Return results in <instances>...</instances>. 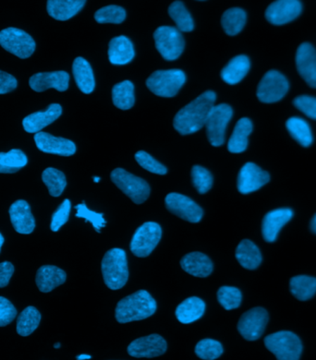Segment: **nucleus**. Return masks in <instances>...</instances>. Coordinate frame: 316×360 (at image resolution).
Returning a JSON list of instances; mask_svg holds the SVG:
<instances>
[{
  "label": "nucleus",
  "mask_w": 316,
  "mask_h": 360,
  "mask_svg": "<svg viewBox=\"0 0 316 360\" xmlns=\"http://www.w3.org/2000/svg\"><path fill=\"white\" fill-rule=\"evenodd\" d=\"M181 266L186 273L196 277H208L214 269L210 258L201 252H191L183 257Z\"/></svg>",
  "instance_id": "25"
},
{
  "label": "nucleus",
  "mask_w": 316,
  "mask_h": 360,
  "mask_svg": "<svg viewBox=\"0 0 316 360\" xmlns=\"http://www.w3.org/2000/svg\"><path fill=\"white\" fill-rule=\"evenodd\" d=\"M27 163V156L22 150L13 149L8 153H0V174L16 173Z\"/></svg>",
  "instance_id": "35"
},
{
  "label": "nucleus",
  "mask_w": 316,
  "mask_h": 360,
  "mask_svg": "<svg viewBox=\"0 0 316 360\" xmlns=\"http://www.w3.org/2000/svg\"><path fill=\"white\" fill-rule=\"evenodd\" d=\"M84 0H49L46 10L49 16L65 22L75 17L84 7Z\"/></svg>",
  "instance_id": "26"
},
{
  "label": "nucleus",
  "mask_w": 316,
  "mask_h": 360,
  "mask_svg": "<svg viewBox=\"0 0 316 360\" xmlns=\"http://www.w3.org/2000/svg\"><path fill=\"white\" fill-rule=\"evenodd\" d=\"M70 75L66 72H39L29 79L32 90L41 93L53 88L58 91H65L69 88Z\"/></svg>",
  "instance_id": "19"
},
{
  "label": "nucleus",
  "mask_w": 316,
  "mask_h": 360,
  "mask_svg": "<svg viewBox=\"0 0 316 360\" xmlns=\"http://www.w3.org/2000/svg\"><path fill=\"white\" fill-rule=\"evenodd\" d=\"M293 212L291 209L282 208L267 212L263 219L262 233L264 240L274 242L282 227L291 221Z\"/></svg>",
  "instance_id": "21"
},
{
  "label": "nucleus",
  "mask_w": 316,
  "mask_h": 360,
  "mask_svg": "<svg viewBox=\"0 0 316 360\" xmlns=\"http://www.w3.org/2000/svg\"><path fill=\"white\" fill-rule=\"evenodd\" d=\"M215 100L217 94L213 91H206L200 94L177 113L173 120L174 128L182 135L193 134L200 131L206 126Z\"/></svg>",
  "instance_id": "1"
},
{
  "label": "nucleus",
  "mask_w": 316,
  "mask_h": 360,
  "mask_svg": "<svg viewBox=\"0 0 316 360\" xmlns=\"http://www.w3.org/2000/svg\"><path fill=\"white\" fill-rule=\"evenodd\" d=\"M295 108L303 112L305 116L316 120V98L309 96H300L293 100Z\"/></svg>",
  "instance_id": "47"
},
{
  "label": "nucleus",
  "mask_w": 316,
  "mask_h": 360,
  "mask_svg": "<svg viewBox=\"0 0 316 360\" xmlns=\"http://www.w3.org/2000/svg\"><path fill=\"white\" fill-rule=\"evenodd\" d=\"M66 278L67 274L63 270L53 265H45L38 269L35 283L41 292L49 293L64 284Z\"/></svg>",
  "instance_id": "24"
},
{
  "label": "nucleus",
  "mask_w": 316,
  "mask_h": 360,
  "mask_svg": "<svg viewBox=\"0 0 316 360\" xmlns=\"http://www.w3.org/2000/svg\"><path fill=\"white\" fill-rule=\"evenodd\" d=\"M34 141L41 152L61 156H72L76 152L73 141L61 137H55L46 132H38L34 135Z\"/></svg>",
  "instance_id": "18"
},
{
  "label": "nucleus",
  "mask_w": 316,
  "mask_h": 360,
  "mask_svg": "<svg viewBox=\"0 0 316 360\" xmlns=\"http://www.w3.org/2000/svg\"><path fill=\"white\" fill-rule=\"evenodd\" d=\"M4 237H3L1 233H0V252H1V248L3 246V244H4Z\"/></svg>",
  "instance_id": "53"
},
{
  "label": "nucleus",
  "mask_w": 316,
  "mask_h": 360,
  "mask_svg": "<svg viewBox=\"0 0 316 360\" xmlns=\"http://www.w3.org/2000/svg\"><path fill=\"white\" fill-rule=\"evenodd\" d=\"M156 49L164 60H177L184 50L185 42L182 32L171 26H161L153 34Z\"/></svg>",
  "instance_id": "7"
},
{
  "label": "nucleus",
  "mask_w": 316,
  "mask_h": 360,
  "mask_svg": "<svg viewBox=\"0 0 316 360\" xmlns=\"http://www.w3.org/2000/svg\"><path fill=\"white\" fill-rule=\"evenodd\" d=\"M42 180L49 188L50 195L60 197L67 186L66 176L61 171L49 167L44 170Z\"/></svg>",
  "instance_id": "39"
},
{
  "label": "nucleus",
  "mask_w": 316,
  "mask_h": 360,
  "mask_svg": "<svg viewBox=\"0 0 316 360\" xmlns=\"http://www.w3.org/2000/svg\"><path fill=\"white\" fill-rule=\"evenodd\" d=\"M11 224L19 234L29 235L34 232L35 219L30 205L26 200H19L11 205L10 210Z\"/></svg>",
  "instance_id": "20"
},
{
  "label": "nucleus",
  "mask_w": 316,
  "mask_h": 360,
  "mask_svg": "<svg viewBox=\"0 0 316 360\" xmlns=\"http://www.w3.org/2000/svg\"><path fill=\"white\" fill-rule=\"evenodd\" d=\"M286 128L291 137L303 147H309L312 143L311 128L305 120L299 117H289Z\"/></svg>",
  "instance_id": "33"
},
{
  "label": "nucleus",
  "mask_w": 316,
  "mask_h": 360,
  "mask_svg": "<svg viewBox=\"0 0 316 360\" xmlns=\"http://www.w3.org/2000/svg\"><path fill=\"white\" fill-rule=\"evenodd\" d=\"M54 347L55 348H60L61 347V344L60 343H56L54 345Z\"/></svg>",
  "instance_id": "55"
},
{
  "label": "nucleus",
  "mask_w": 316,
  "mask_h": 360,
  "mask_svg": "<svg viewBox=\"0 0 316 360\" xmlns=\"http://www.w3.org/2000/svg\"><path fill=\"white\" fill-rule=\"evenodd\" d=\"M13 264L10 262H0V288H5L10 283L14 274Z\"/></svg>",
  "instance_id": "50"
},
{
  "label": "nucleus",
  "mask_w": 316,
  "mask_h": 360,
  "mask_svg": "<svg viewBox=\"0 0 316 360\" xmlns=\"http://www.w3.org/2000/svg\"><path fill=\"white\" fill-rule=\"evenodd\" d=\"M198 358L203 360H215L223 354V347L220 342L213 339H203L196 347Z\"/></svg>",
  "instance_id": "42"
},
{
  "label": "nucleus",
  "mask_w": 316,
  "mask_h": 360,
  "mask_svg": "<svg viewBox=\"0 0 316 360\" xmlns=\"http://www.w3.org/2000/svg\"><path fill=\"white\" fill-rule=\"evenodd\" d=\"M168 211L190 223H199L203 218V209L187 196L170 193L165 199Z\"/></svg>",
  "instance_id": "12"
},
{
  "label": "nucleus",
  "mask_w": 316,
  "mask_h": 360,
  "mask_svg": "<svg viewBox=\"0 0 316 360\" xmlns=\"http://www.w3.org/2000/svg\"><path fill=\"white\" fill-rule=\"evenodd\" d=\"M112 101L121 110H129L134 105V85L132 82L123 81L112 89Z\"/></svg>",
  "instance_id": "32"
},
{
  "label": "nucleus",
  "mask_w": 316,
  "mask_h": 360,
  "mask_svg": "<svg viewBox=\"0 0 316 360\" xmlns=\"http://www.w3.org/2000/svg\"><path fill=\"white\" fill-rule=\"evenodd\" d=\"M134 47L128 37L120 35L114 37L108 46V58L111 64L126 65L134 60Z\"/></svg>",
  "instance_id": "23"
},
{
  "label": "nucleus",
  "mask_w": 316,
  "mask_h": 360,
  "mask_svg": "<svg viewBox=\"0 0 316 360\" xmlns=\"http://www.w3.org/2000/svg\"><path fill=\"white\" fill-rule=\"evenodd\" d=\"M217 300L224 309L232 311L241 306V292L233 286H222L217 292Z\"/></svg>",
  "instance_id": "41"
},
{
  "label": "nucleus",
  "mask_w": 316,
  "mask_h": 360,
  "mask_svg": "<svg viewBox=\"0 0 316 360\" xmlns=\"http://www.w3.org/2000/svg\"><path fill=\"white\" fill-rule=\"evenodd\" d=\"M110 176L112 182L136 205H141L148 199L151 190L146 180L127 172L123 168H116L112 171Z\"/></svg>",
  "instance_id": "6"
},
{
  "label": "nucleus",
  "mask_w": 316,
  "mask_h": 360,
  "mask_svg": "<svg viewBox=\"0 0 316 360\" xmlns=\"http://www.w3.org/2000/svg\"><path fill=\"white\" fill-rule=\"evenodd\" d=\"M18 82L15 77L0 70V94H6L15 90Z\"/></svg>",
  "instance_id": "49"
},
{
  "label": "nucleus",
  "mask_w": 316,
  "mask_h": 360,
  "mask_svg": "<svg viewBox=\"0 0 316 360\" xmlns=\"http://www.w3.org/2000/svg\"><path fill=\"white\" fill-rule=\"evenodd\" d=\"M0 46L16 57L25 60L34 54L37 44L27 32L10 27L0 32Z\"/></svg>",
  "instance_id": "8"
},
{
  "label": "nucleus",
  "mask_w": 316,
  "mask_h": 360,
  "mask_svg": "<svg viewBox=\"0 0 316 360\" xmlns=\"http://www.w3.org/2000/svg\"><path fill=\"white\" fill-rule=\"evenodd\" d=\"M61 105L52 104L45 111L35 112L25 117L23 120V129L28 134H38L44 128L57 120L61 116Z\"/></svg>",
  "instance_id": "22"
},
{
  "label": "nucleus",
  "mask_w": 316,
  "mask_h": 360,
  "mask_svg": "<svg viewBox=\"0 0 316 360\" xmlns=\"http://www.w3.org/2000/svg\"><path fill=\"white\" fill-rule=\"evenodd\" d=\"M310 226H311L312 231L316 234V214L312 217Z\"/></svg>",
  "instance_id": "51"
},
{
  "label": "nucleus",
  "mask_w": 316,
  "mask_h": 360,
  "mask_svg": "<svg viewBox=\"0 0 316 360\" xmlns=\"http://www.w3.org/2000/svg\"><path fill=\"white\" fill-rule=\"evenodd\" d=\"M303 5L298 0H277L268 6L265 19L274 25H283L299 17Z\"/></svg>",
  "instance_id": "14"
},
{
  "label": "nucleus",
  "mask_w": 316,
  "mask_h": 360,
  "mask_svg": "<svg viewBox=\"0 0 316 360\" xmlns=\"http://www.w3.org/2000/svg\"><path fill=\"white\" fill-rule=\"evenodd\" d=\"M94 181L96 182V183L99 182L100 181V178H99V176H94Z\"/></svg>",
  "instance_id": "54"
},
{
  "label": "nucleus",
  "mask_w": 316,
  "mask_h": 360,
  "mask_svg": "<svg viewBox=\"0 0 316 360\" xmlns=\"http://www.w3.org/2000/svg\"><path fill=\"white\" fill-rule=\"evenodd\" d=\"M156 302L146 290H139L124 297L116 307L115 316L120 323L141 321L151 317L156 311Z\"/></svg>",
  "instance_id": "2"
},
{
  "label": "nucleus",
  "mask_w": 316,
  "mask_h": 360,
  "mask_svg": "<svg viewBox=\"0 0 316 360\" xmlns=\"http://www.w3.org/2000/svg\"><path fill=\"white\" fill-rule=\"evenodd\" d=\"M191 179H193L194 188L200 194H205L211 190L213 176L206 168L194 165L191 169Z\"/></svg>",
  "instance_id": "43"
},
{
  "label": "nucleus",
  "mask_w": 316,
  "mask_h": 360,
  "mask_svg": "<svg viewBox=\"0 0 316 360\" xmlns=\"http://www.w3.org/2000/svg\"><path fill=\"white\" fill-rule=\"evenodd\" d=\"M168 14L175 22L179 32H189L194 30V22L190 13L186 10L182 1H175L168 8Z\"/></svg>",
  "instance_id": "38"
},
{
  "label": "nucleus",
  "mask_w": 316,
  "mask_h": 360,
  "mask_svg": "<svg viewBox=\"0 0 316 360\" xmlns=\"http://www.w3.org/2000/svg\"><path fill=\"white\" fill-rule=\"evenodd\" d=\"M232 116L233 110L229 105L220 104L213 108L206 123V134L212 146L220 147L225 143L227 126Z\"/></svg>",
  "instance_id": "11"
},
{
  "label": "nucleus",
  "mask_w": 316,
  "mask_h": 360,
  "mask_svg": "<svg viewBox=\"0 0 316 360\" xmlns=\"http://www.w3.org/2000/svg\"><path fill=\"white\" fill-rule=\"evenodd\" d=\"M135 160L144 169L156 174V175H166L168 172L167 167L165 165L159 163L158 161H156L155 158L144 150H139L136 153Z\"/></svg>",
  "instance_id": "44"
},
{
  "label": "nucleus",
  "mask_w": 316,
  "mask_h": 360,
  "mask_svg": "<svg viewBox=\"0 0 316 360\" xmlns=\"http://www.w3.org/2000/svg\"><path fill=\"white\" fill-rule=\"evenodd\" d=\"M70 208H72V203L68 199L64 200V202L58 206L57 210L52 215L50 229H51L53 232H58L68 222L70 217Z\"/></svg>",
  "instance_id": "46"
},
{
  "label": "nucleus",
  "mask_w": 316,
  "mask_h": 360,
  "mask_svg": "<svg viewBox=\"0 0 316 360\" xmlns=\"http://www.w3.org/2000/svg\"><path fill=\"white\" fill-rule=\"evenodd\" d=\"M291 294L297 300L305 301L312 299L316 293V278L308 276L292 277L289 282Z\"/></svg>",
  "instance_id": "34"
},
{
  "label": "nucleus",
  "mask_w": 316,
  "mask_h": 360,
  "mask_svg": "<svg viewBox=\"0 0 316 360\" xmlns=\"http://www.w3.org/2000/svg\"><path fill=\"white\" fill-rule=\"evenodd\" d=\"M252 121L247 117H242L236 124L234 131L227 143V150L232 153L244 152L248 146V137L252 134Z\"/></svg>",
  "instance_id": "30"
},
{
  "label": "nucleus",
  "mask_w": 316,
  "mask_h": 360,
  "mask_svg": "<svg viewBox=\"0 0 316 360\" xmlns=\"http://www.w3.org/2000/svg\"><path fill=\"white\" fill-rule=\"evenodd\" d=\"M167 347V342L162 336L151 335L132 342L128 347V353L134 358H156L163 355Z\"/></svg>",
  "instance_id": "15"
},
{
  "label": "nucleus",
  "mask_w": 316,
  "mask_h": 360,
  "mask_svg": "<svg viewBox=\"0 0 316 360\" xmlns=\"http://www.w3.org/2000/svg\"><path fill=\"white\" fill-rule=\"evenodd\" d=\"M206 311V303L199 297L186 299L176 309V317L183 324H189L199 320Z\"/></svg>",
  "instance_id": "28"
},
{
  "label": "nucleus",
  "mask_w": 316,
  "mask_h": 360,
  "mask_svg": "<svg viewBox=\"0 0 316 360\" xmlns=\"http://www.w3.org/2000/svg\"><path fill=\"white\" fill-rule=\"evenodd\" d=\"M186 82L185 73L181 70H156L147 79L146 86L161 97L175 96Z\"/></svg>",
  "instance_id": "5"
},
{
  "label": "nucleus",
  "mask_w": 316,
  "mask_h": 360,
  "mask_svg": "<svg viewBox=\"0 0 316 360\" xmlns=\"http://www.w3.org/2000/svg\"><path fill=\"white\" fill-rule=\"evenodd\" d=\"M101 268L105 284L112 290L122 288L128 281V264L123 250L115 248L108 250L103 258Z\"/></svg>",
  "instance_id": "3"
},
{
  "label": "nucleus",
  "mask_w": 316,
  "mask_h": 360,
  "mask_svg": "<svg viewBox=\"0 0 316 360\" xmlns=\"http://www.w3.org/2000/svg\"><path fill=\"white\" fill-rule=\"evenodd\" d=\"M41 314L34 307L29 306L23 309L17 320L16 330L20 336L31 335L39 326Z\"/></svg>",
  "instance_id": "36"
},
{
  "label": "nucleus",
  "mask_w": 316,
  "mask_h": 360,
  "mask_svg": "<svg viewBox=\"0 0 316 360\" xmlns=\"http://www.w3.org/2000/svg\"><path fill=\"white\" fill-rule=\"evenodd\" d=\"M250 67L249 58L244 55L237 56L224 68L221 72V78L227 84H237L249 72Z\"/></svg>",
  "instance_id": "29"
},
{
  "label": "nucleus",
  "mask_w": 316,
  "mask_h": 360,
  "mask_svg": "<svg viewBox=\"0 0 316 360\" xmlns=\"http://www.w3.org/2000/svg\"><path fill=\"white\" fill-rule=\"evenodd\" d=\"M236 259L247 270H255L262 262L261 252L253 242L244 240L236 249Z\"/></svg>",
  "instance_id": "31"
},
{
  "label": "nucleus",
  "mask_w": 316,
  "mask_h": 360,
  "mask_svg": "<svg viewBox=\"0 0 316 360\" xmlns=\"http://www.w3.org/2000/svg\"><path fill=\"white\" fill-rule=\"evenodd\" d=\"M246 20V13L244 10L240 8H232L224 13L221 23L226 34L234 37L242 31Z\"/></svg>",
  "instance_id": "37"
},
{
  "label": "nucleus",
  "mask_w": 316,
  "mask_h": 360,
  "mask_svg": "<svg viewBox=\"0 0 316 360\" xmlns=\"http://www.w3.org/2000/svg\"><path fill=\"white\" fill-rule=\"evenodd\" d=\"M162 237L161 226L153 222L144 223L136 230L131 241V250L136 257L146 258L158 246Z\"/></svg>",
  "instance_id": "9"
},
{
  "label": "nucleus",
  "mask_w": 316,
  "mask_h": 360,
  "mask_svg": "<svg viewBox=\"0 0 316 360\" xmlns=\"http://www.w3.org/2000/svg\"><path fill=\"white\" fill-rule=\"evenodd\" d=\"M94 19L99 23H114L120 25L126 19V11L120 6L110 5L100 8L94 14Z\"/></svg>",
  "instance_id": "40"
},
{
  "label": "nucleus",
  "mask_w": 316,
  "mask_h": 360,
  "mask_svg": "<svg viewBox=\"0 0 316 360\" xmlns=\"http://www.w3.org/2000/svg\"><path fill=\"white\" fill-rule=\"evenodd\" d=\"M75 209L77 211L76 217L84 218L87 222H90L97 232L100 233V230H101L102 227L106 226V223L103 214L89 210L84 203L77 205Z\"/></svg>",
  "instance_id": "45"
},
{
  "label": "nucleus",
  "mask_w": 316,
  "mask_h": 360,
  "mask_svg": "<svg viewBox=\"0 0 316 360\" xmlns=\"http://www.w3.org/2000/svg\"><path fill=\"white\" fill-rule=\"evenodd\" d=\"M91 356L89 355H80L77 356V360H88L91 359Z\"/></svg>",
  "instance_id": "52"
},
{
  "label": "nucleus",
  "mask_w": 316,
  "mask_h": 360,
  "mask_svg": "<svg viewBox=\"0 0 316 360\" xmlns=\"http://www.w3.org/2000/svg\"><path fill=\"white\" fill-rule=\"evenodd\" d=\"M265 345L277 360H299L303 345L295 333L282 330L265 338Z\"/></svg>",
  "instance_id": "4"
},
{
  "label": "nucleus",
  "mask_w": 316,
  "mask_h": 360,
  "mask_svg": "<svg viewBox=\"0 0 316 360\" xmlns=\"http://www.w3.org/2000/svg\"><path fill=\"white\" fill-rule=\"evenodd\" d=\"M17 316V309L10 300L0 297V327L8 326L13 323Z\"/></svg>",
  "instance_id": "48"
},
{
  "label": "nucleus",
  "mask_w": 316,
  "mask_h": 360,
  "mask_svg": "<svg viewBox=\"0 0 316 360\" xmlns=\"http://www.w3.org/2000/svg\"><path fill=\"white\" fill-rule=\"evenodd\" d=\"M268 321L267 311L263 308H255L245 312L238 323V330L248 341H255L261 338Z\"/></svg>",
  "instance_id": "13"
},
{
  "label": "nucleus",
  "mask_w": 316,
  "mask_h": 360,
  "mask_svg": "<svg viewBox=\"0 0 316 360\" xmlns=\"http://www.w3.org/2000/svg\"><path fill=\"white\" fill-rule=\"evenodd\" d=\"M289 91L288 79L277 70H270L257 87V98L265 104L280 101Z\"/></svg>",
  "instance_id": "10"
},
{
  "label": "nucleus",
  "mask_w": 316,
  "mask_h": 360,
  "mask_svg": "<svg viewBox=\"0 0 316 360\" xmlns=\"http://www.w3.org/2000/svg\"><path fill=\"white\" fill-rule=\"evenodd\" d=\"M270 174L253 163H246L241 167L238 176V191L241 194H249L258 191L270 181Z\"/></svg>",
  "instance_id": "16"
},
{
  "label": "nucleus",
  "mask_w": 316,
  "mask_h": 360,
  "mask_svg": "<svg viewBox=\"0 0 316 360\" xmlns=\"http://www.w3.org/2000/svg\"><path fill=\"white\" fill-rule=\"evenodd\" d=\"M72 73L77 86L85 94L93 93L96 82L91 65L84 58H76L73 61Z\"/></svg>",
  "instance_id": "27"
},
{
  "label": "nucleus",
  "mask_w": 316,
  "mask_h": 360,
  "mask_svg": "<svg viewBox=\"0 0 316 360\" xmlns=\"http://www.w3.org/2000/svg\"><path fill=\"white\" fill-rule=\"evenodd\" d=\"M298 72L310 87L316 88V50L310 43H303L296 52Z\"/></svg>",
  "instance_id": "17"
}]
</instances>
